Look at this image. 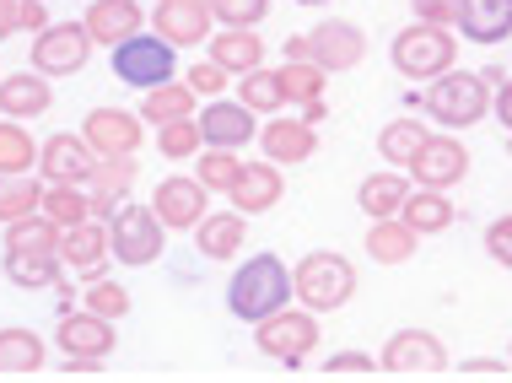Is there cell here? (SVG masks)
Segmentation results:
<instances>
[{
    "instance_id": "83f0119b",
    "label": "cell",
    "mask_w": 512,
    "mask_h": 383,
    "mask_svg": "<svg viewBox=\"0 0 512 383\" xmlns=\"http://www.w3.org/2000/svg\"><path fill=\"white\" fill-rule=\"evenodd\" d=\"M415 232L405 216H383V222L367 227V259H378V265H405V259L415 254Z\"/></svg>"
},
{
    "instance_id": "d6a6232c",
    "label": "cell",
    "mask_w": 512,
    "mask_h": 383,
    "mask_svg": "<svg viewBox=\"0 0 512 383\" xmlns=\"http://www.w3.org/2000/svg\"><path fill=\"white\" fill-rule=\"evenodd\" d=\"M44 211V184L33 173H0V227Z\"/></svg>"
},
{
    "instance_id": "4316f807",
    "label": "cell",
    "mask_w": 512,
    "mask_h": 383,
    "mask_svg": "<svg viewBox=\"0 0 512 383\" xmlns=\"http://www.w3.org/2000/svg\"><path fill=\"white\" fill-rule=\"evenodd\" d=\"M243 238H248V216L243 211H216L195 227V243H200L205 259H232L243 249Z\"/></svg>"
},
{
    "instance_id": "db71d44e",
    "label": "cell",
    "mask_w": 512,
    "mask_h": 383,
    "mask_svg": "<svg viewBox=\"0 0 512 383\" xmlns=\"http://www.w3.org/2000/svg\"><path fill=\"white\" fill-rule=\"evenodd\" d=\"M297 6H324V0H297Z\"/></svg>"
},
{
    "instance_id": "7dc6e473",
    "label": "cell",
    "mask_w": 512,
    "mask_h": 383,
    "mask_svg": "<svg viewBox=\"0 0 512 383\" xmlns=\"http://www.w3.org/2000/svg\"><path fill=\"white\" fill-rule=\"evenodd\" d=\"M459 6H464V0H410L415 17L437 22V27H459Z\"/></svg>"
},
{
    "instance_id": "b9f144b4",
    "label": "cell",
    "mask_w": 512,
    "mask_h": 383,
    "mask_svg": "<svg viewBox=\"0 0 512 383\" xmlns=\"http://www.w3.org/2000/svg\"><path fill=\"white\" fill-rule=\"evenodd\" d=\"M87 308L92 313H103V319H124V313H130V292H124L119 281H92L87 286Z\"/></svg>"
},
{
    "instance_id": "ab89813d",
    "label": "cell",
    "mask_w": 512,
    "mask_h": 383,
    "mask_svg": "<svg viewBox=\"0 0 512 383\" xmlns=\"http://www.w3.org/2000/svg\"><path fill=\"white\" fill-rule=\"evenodd\" d=\"M238 173H243V162H238V152H227V146H205V157H195V179L205 189H216V195H227V189L238 184Z\"/></svg>"
},
{
    "instance_id": "f1b7e54d",
    "label": "cell",
    "mask_w": 512,
    "mask_h": 383,
    "mask_svg": "<svg viewBox=\"0 0 512 383\" xmlns=\"http://www.w3.org/2000/svg\"><path fill=\"white\" fill-rule=\"evenodd\" d=\"M60 222L44 211H33V216H22V222H6V249L11 254H60Z\"/></svg>"
},
{
    "instance_id": "e0dca14e",
    "label": "cell",
    "mask_w": 512,
    "mask_h": 383,
    "mask_svg": "<svg viewBox=\"0 0 512 383\" xmlns=\"http://www.w3.org/2000/svg\"><path fill=\"white\" fill-rule=\"evenodd\" d=\"M200 135H205V146H227V152H243V146L259 135L254 108L216 98L211 108H200Z\"/></svg>"
},
{
    "instance_id": "484cf974",
    "label": "cell",
    "mask_w": 512,
    "mask_h": 383,
    "mask_svg": "<svg viewBox=\"0 0 512 383\" xmlns=\"http://www.w3.org/2000/svg\"><path fill=\"white\" fill-rule=\"evenodd\" d=\"M200 92L189 87V81H162V87H151L146 98H141V119L146 125H173V119H195L200 108H195Z\"/></svg>"
},
{
    "instance_id": "bcb514c9",
    "label": "cell",
    "mask_w": 512,
    "mask_h": 383,
    "mask_svg": "<svg viewBox=\"0 0 512 383\" xmlns=\"http://www.w3.org/2000/svg\"><path fill=\"white\" fill-rule=\"evenodd\" d=\"M486 254L502 270H512V216H496V222L486 227Z\"/></svg>"
},
{
    "instance_id": "2e32d148",
    "label": "cell",
    "mask_w": 512,
    "mask_h": 383,
    "mask_svg": "<svg viewBox=\"0 0 512 383\" xmlns=\"http://www.w3.org/2000/svg\"><path fill=\"white\" fill-rule=\"evenodd\" d=\"M464 173H469V152L453 135H432V141L421 146V157L410 162V179L426 184V189H448V184H459Z\"/></svg>"
},
{
    "instance_id": "9c48e42d",
    "label": "cell",
    "mask_w": 512,
    "mask_h": 383,
    "mask_svg": "<svg viewBox=\"0 0 512 383\" xmlns=\"http://www.w3.org/2000/svg\"><path fill=\"white\" fill-rule=\"evenodd\" d=\"M383 373H394V378H442L448 373V351H442V340L437 335H426V330H399L389 346H383Z\"/></svg>"
},
{
    "instance_id": "277c9868",
    "label": "cell",
    "mask_w": 512,
    "mask_h": 383,
    "mask_svg": "<svg viewBox=\"0 0 512 383\" xmlns=\"http://www.w3.org/2000/svg\"><path fill=\"white\" fill-rule=\"evenodd\" d=\"M108 238H114V259L130 270L141 265H157L162 249H168V222L157 216V205H141V200H124L108 222Z\"/></svg>"
},
{
    "instance_id": "681fc988",
    "label": "cell",
    "mask_w": 512,
    "mask_h": 383,
    "mask_svg": "<svg viewBox=\"0 0 512 383\" xmlns=\"http://www.w3.org/2000/svg\"><path fill=\"white\" fill-rule=\"evenodd\" d=\"M49 0H22V11H17V27H27V33H44L49 27Z\"/></svg>"
},
{
    "instance_id": "8d00e7d4",
    "label": "cell",
    "mask_w": 512,
    "mask_h": 383,
    "mask_svg": "<svg viewBox=\"0 0 512 383\" xmlns=\"http://www.w3.org/2000/svg\"><path fill=\"white\" fill-rule=\"evenodd\" d=\"M238 103H248L254 114H281V103H286V87H281V71H248L238 76Z\"/></svg>"
},
{
    "instance_id": "816d5d0a",
    "label": "cell",
    "mask_w": 512,
    "mask_h": 383,
    "mask_svg": "<svg viewBox=\"0 0 512 383\" xmlns=\"http://www.w3.org/2000/svg\"><path fill=\"white\" fill-rule=\"evenodd\" d=\"M496 119L512 130V81H502V87H496Z\"/></svg>"
},
{
    "instance_id": "ba28073f",
    "label": "cell",
    "mask_w": 512,
    "mask_h": 383,
    "mask_svg": "<svg viewBox=\"0 0 512 383\" xmlns=\"http://www.w3.org/2000/svg\"><path fill=\"white\" fill-rule=\"evenodd\" d=\"M92 54V33L87 22H49L44 33L33 38V71L44 76H76Z\"/></svg>"
},
{
    "instance_id": "5bb4252c",
    "label": "cell",
    "mask_w": 512,
    "mask_h": 383,
    "mask_svg": "<svg viewBox=\"0 0 512 383\" xmlns=\"http://www.w3.org/2000/svg\"><path fill=\"white\" fill-rule=\"evenodd\" d=\"M98 152L87 146V135H49L44 152H38V173L49 184H87L98 173Z\"/></svg>"
},
{
    "instance_id": "30bf717a",
    "label": "cell",
    "mask_w": 512,
    "mask_h": 383,
    "mask_svg": "<svg viewBox=\"0 0 512 383\" xmlns=\"http://www.w3.org/2000/svg\"><path fill=\"white\" fill-rule=\"evenodd\" d=\"M54 346H60V357H87V362H103L114 357L119 335H114V319H103V313H65L60 330H54Z\"/></svg>"
},
{
    "instance_id": "60d3db41",
    "label": "cell",
    "mask_w": 512,
    "mask_h": 383,
    "mask_svg": "<svg viewBox=\"0 0 512 383\" xmlns=\"http://www.w3.org/2000/svg\"><path fill=\"white\" fill-rule=\"evenodd\" d=\"M200 146H205L200 119H173V125H162V130H157V152H162V157H173V162L195 157Z\"/></svg>"
},
{
    "instance_id": "836d02e7",
    "label": "cell",
    "mask_w": 512,
    "mask_h": 383,
    "mask_svg": "<svg viewBox=\"0 0 512 383\" xmlns=\"http://www.w3.org/2000/svg\"><path fill=\"white\" fill-rule=\"evenodd\" d=\"M399 216H405V222L426 238V232L453 227V200L442 195V189H426L421 184V189H410V200H405V211H399Z\"/></svg>"
},
{
    "instance_id": "4fadbf2b",
    "label": "cell",
    "mask_w": 512,
    "mask_h": 383,
    "mask_svg": "<svg viewBox=\"0 0 512 383\" xmlns=\"http://www.w3.org/2000/svg\"><path fill=\"white\" fill-rule=\"evenodd\" d=\"M205 200H211V189L200 179H184V173H173V179H162L151 189V205H157V216L168 222V232H195L205 216Z\"/></svg>"
},
{
    "instance_id": "d590c367",
    "label": "cell",
    "mask_w": 512,
    "mask_h": 383,
    "mask_svg": "<svg viewBox=\"0 0 512 383\" xmlns=\"http://www.w3.org/2000/svg\"><path fill=\"white\" fill-rule=\"evenodd\" d=\"M44 146L22 130V119H0V173H33Z\"/></svg>"
},
{
    "instance_id": "f6af8a7d",
    "label": "cell",
    "mask_w": 512,
    "mask_h": 383,
    "mask_svg": "<svg viewBox=\"0 0 512 383\" xmlns=\"http://www.w3.org/2000/svg\"><path fill=\"white\" fill-rule=\"evenodd\" d=\"M227 76H232V71H221L216 60H195V65L184 71V81L200 92V98H221V92H227Z\"/></svg>"
},
{
    "instance_id": "7402d4cb",
    "label": "cell",
    "mask_w": 512,
    "mask_h": 383,
    "mask_svg": "<svg viewBox=\"0 0 512 383\" xmlns=\"http://www.w3.org/2000/svg\"><path fill=\"white\" fill-rule=\"evenodd\" d=\"M211 60L232 76H248V71L265 65V38H259L254 27H216L211 33Z\"/></svg>"
},
{
    "instance_id": "8992f818",
    "label": "cell",
    "mask_w": 512,
    "mask_h": 383,
    "mask_svg": "<svg viewBox=\"0 0 512 383\" xmlns=\"http://www.w3.org/2000/svg\"><path fill=\"white\" fill-rule=\"evenodd\" d=\"M108 71H114L124 87L151 92V87H162V81H173L178 60H173V44L151 27V33H135V38H124V44L108 49Z\"/></svg>"
},
{
    "instance_id": "603a6c76",
    "label": "cell",
    "mask_w": 512,
    "mask_h": 383,
    "mask_svg": "<svg viewBox=\"0 0 512 383\" xmlns=\"http://www.w3.org/2000/svg\"><path fill=\"white\" fill-rule=\"evenodd\" d=\"M459 33L469 44H502L512 38V0H464L459 6Z\"/></svg>"
},
{
    "instance_id": "44dd1931",
    "label": "cell",
    "mask_w": 512,
    "mask_h": 383,
    "mask_svg": "<svg viewBox=\"0 0 512 383\" xmlns=\"http://www.w3.org/2000/svg\"><path fill=\"white\" fill-rule=\"evenodd\" d=\"M49 76L44 71H11V76H0V114L6 119H38V114H49Z\"/></svg>"
},
{
    "instance_id": "7bdbcfd3",
    "label": "cell",
    "mask_w": 512,
    "mask_h": 383,
    "mask_svg": "<svg viewBox=\"0 0 512 383\" xmlns=\"http://www.w3.org/2000/svg\"><path fill=\"white\" fill-rule=\"evenodd\" d=\"M211 11H216L221 27H259L270 11V0H211Z\"/></svg>"
},
{
    "instance_id": "e575fe53",
    "label": "cell",
    "mask_w": 512,
    "mask_h": 383,
    "mask_svg": "<svg viewBox=\"0 0 512 383\" xmlns=\"http://www.w3.org/2000/svg\"><path fill=\"white\" fill-rule=\"evenodd\" d=\"M60 254H11L6 249V281L22 286V292H38V286H54L60 281Z\"/></svg>"
},
{
    "instance_id": "5b68a950",
    "label": "cell",
    "mask_w": 512,
    "mask_h": 383,
    "mask_svg": "<svg viewBox=\"0 0 512 383\" xmlns=\"http://www.w3.org/2000/svg\"><path fill=\"white\" fill-rule=\"evenodd\" d=\"M292 276H297L302 308H313V313H335V308H345L356 297V265L345 254H335V249L308 254Z\"/></svg>"
},
{
    "instance_id": "ffe728a7",
    "label": "cell",
    "mask_w": 512,
    "mask_h": 383,
    "mask_svg": "<svg viewBox=\"0 0 512 383\" xmlns=\"http://www.w3.org/2000/svg\"><path fill=\"white\" fill-rule=\"evenodd\" d=\"M81 22H87L92 44H103V49L124 44V38H135L146 27V17H141V6H135V0H92Z\"/></svg>"
},
{
    "instance_id": "9a60e30c",
    "label": "cell",
    "mask_w": 512,
    "mask_h": 383,
    "mask_svg": "<svg viewBox=\"0 0 512 383\" xmlns=\"http://www.w3.org/2000/svg\"><path fill=\"white\" fill-rule=\"evenodd\" d=\"M308 49H313V60L324 65V71H356V65L367 60V33L356 22H318L313 33H308Z\"/></svg>"
},
{
    "instance_id": "f5cc1de1",
    "label": "cell",
    "mask_w": 512,
    "mask_h": 383,
    "mask_svg": "<svg viewBox=\"0 0 512 383\" xmlns=\"http://www.w3.org/2000/svg\"><path fill=\"white\" fill-rule=\"evenodd\" d=\"M286 54H292V60H313V49H308V33H302V38H292V44H286Z\"/></svg>"
},
{
    "instance_id": "ee69618b",
    "label": "cell",
    "mask_w": 512,
    "mask_h": 383,
    "mask_svg": "<svg viewBox=\"0 0 512 383\" xmlns=\"http://www.w3.org/2000/svg\"><path fill=\"white\" fill-rule=\"evenodd\" d=\"M383 373L378 357H367V351H335V357H324V378H372Z\"/></svg>"
},
{
    "instance_id": "52a82bcc",
    "label": "cell",
    "mask_w": 512,
    "mask_h": 383,
    "mask_svg": "<svg viewBox=\"0 0 512 383\" xmlns=\"http://www.w3.org/2000/svg\"><path fill=\"white\" fill-rule=\"evenodd\" d=\"M259 351L265 357H275L281 367H302L313 357V346H318V313L313 308H281V313H270V319H259Z\"/></svg>"
},
{
    "instance_id": "d4e9b609",
    "label": "cell",
    "mask_w": 512,
    "mask_h": 383,
    "mask_svg": "<svg viewBox=\"0 0 512 383\" xmlns=\"http://www.w3.org/2000/svg\"><path fill=\"white\" fill-rule=\"evenodd\" d=\"M405 200H410V179L399 168L389 173H367L362 189H356V205L372 216V222H383V216H399L405 211Z\"/></svg>"
},
{
    "instance_id": "3957f363",
    "label": "cell",
    "mask_w": 512,
    "mask_h": 383,
    "mask_svg": "<svg viewBox=\"0 0 512 383\" xmlns=\"http://www.w3.org/2000/svg\"><path fill=\"white\" fill-rule=\"evenodd\" d=\"M426 114H432L437 125H448V130H469V125H480V119L491 114V81H486V76H475V71H459V65H453L448 76L426 81Z\"/></svg>"
},
{
    "instance_id": "7a4b0ae2",
    "label": "cell",
    "mask_w": 512,
    "mask_h": 383,
    "mask_svg": "<svg viewBox=\"0 0 512 383\" xmlns=\"http://www.w3.org/2000/svg\"><path fill=\"white\" fill-rule=\"evenodd\" d=\"M389 60L405 81H437L459 65V38L437 22H421V27H399L394 44H389Z\"/></svg>"
},
{
    "instance_id": "f907efd6",
    "label": "cell",
    "mask_w": 512,
    "mask_h": 383,
    "mask_svg": "<svg viewBox=\"0 0 512 383\" xmlns=\"http://www.w3.org/2000/svg\"><path fill=\"white\" fill-rule=\"evenodd\" d=\"M17 11H22V0H0V38L17 33Z\"/></svg>"
},
{
    "instance_id": "f35d334b",
    "label": "cell",
    "mask_w": 512,
    "mask_h": 383,
    "mask_svg": "<svg viewBox=\"0 0 512 383\" xmlns=\"http://www.w3.org/2000/svg\"><path fill=\"white\" fill-rule=\"evenodd\" d=\"M44 216H54L60 227L92 222V195H81V184H49L44 189Z\"/></svg>"
},
{
    "instance_id": "1f68e13d",
    "label": "cell",
    "mask_w": 512,
    "mask_h": 383,
    "mask_svg": "<svg viewBox=\"0 0 512 383\" xmlns=\"http://www.w3.org/2000/svg\"><path fill=\"white\" fill-rule=\"evenodd\" d=\"M426 141H432V130H426L421 119H394V125H383V135H378V157H389V168H410Z\"/></svg>"
},
{
    "instance_id": "d6986e66",
    "label": "cell",
    "mask_w": 512,
    "mask_h": 383,
    "mask_svg": "<svg viewBox=\"0 0 512 383\" xmlns=\"http://www.w3.org/2000/svg\"><path fill=\"white\" fill-rule=\"evenodd\" d=\"M259 146H265V157L270 162H281V168H297V162H308L313 152H318V135H313V125L308 119H281L275 114L265 130H259Z\"/></svg>"
},
{
    "instance_id": "8fae6325",
    "label": "cell",
    "mask_w": 512,
    "mask_h": 383,
    "mask_svg": "<svg viewBox=\"0 0 512 383\" xmlns=\"http://www.w3.org/2000/svg\"><path fill=\"white\" fill-rule=\"evenodd\" d=\"M151 27H157L173 49H195L216 33V11H211V0H157Z\"/></svg>"
},
{
    "instance_id": "6da1fadb",
    "label": "cell",
    "mask_w": 512,
    "mask_h": 383,
    "mask_svg": "<svg viewBox=\"0 0 512 383\" xmlns=\"http://www.w3.org/2000/svg\"><path fill=\"white\" fill-rule=\"evenodd\" d=\"M297 297V276L292 265H281L275 254H254L238 265V276L227 281V308L238 313L243 324H259L270 313H281Z\"/></svg>"
},
{
    "instance_id": "7c38bea8",
    "label": "cell",
    "mask_w": 512,
    "mask_h": 383,
    "mask_svg": "<svg viewBox=\"0 0 512 383\" xmlns=\"http://www.w3.org/2000/svg\"><path fill=\"white\" fill-rule=\"evenodd\" d=\"M141 108H92L87 125H81V135H87V146L98 157H135L141 152Z\"/></svg>"
},
{
    "instance_id": "f546056e",
    "label": "cell",
    "mask_w": 512,
    "mask_h": 383,
    "mask_svg": "<svg viewBox=\"0 0 512 383\" xmlns=\"http://www.w3.org/2000/svg\"><path fill=\"white\" fill-rule=\"evenodd\" d=\"M44 367V340H38L33 330H0V378H27Z\"/></svg>"
},
{
    "instance_id": "74e56055",
    "label": "cell",
    "mask_w": 512,
    "mask_h": 383,
    "mask_svg": "<svg viewBox=\"0 0 512 383\" xmlns=\"http://www.w3.org/2000/svg\"><path fill=\"white\" fill-rule=\"evenodd\" d=\"M324 65L318 60H292V65H281V87H286V103H297V108H308L324 98Z\"/></svg>"
},
{
    "instance_id": "ac0fdd59",
    "label": "cell",
    "mask_w": 512,
    "mask_h": 383,
    "mask_svg": "<svg viewBox=\"0 0 512 383\" xmlns=\"http://www.w3.org/2000/svg\"><path fill=\"white\" fill-rule=\"evenodd\" d=\"M281 195H286V184H281V162H243L238 184L227 189L232 211H243V216L270 211V205L281 200Z\"/></svg>"
},
{
    "instance_id": "c3c4849f",
    "label": "cell",
    "mask_w": 512,
    "mask_h": 383,
    "mask_svg": "<svg viewBox=\"0 0 512 383\" xmlns=\"http://www.w3.org/2000/svg\"><path fill=\"white\" fill-rule=\"evenodd\" d=\"M453 378H507V362H491V357H469L453 367Z\"/></svg>"
},
{
    "instance_id": "4dcf8cb0",
    "label": "cell",
    "mask_w": 512,
    "mask_h": 383,
    "mask_svg": "<svg viewBox=\"0 0 512 383\" xmlns=\"http://www.w3.org/2000/svg\"><path fill=\"white\" fill-rule=\"evenodd\" d=\"M135 179V157H103L98 162V173H92V216H108V211H119L124 205V189H130Z\"/></svg>"
},
{
    "instance_id": "cb8c5ba5",
    "label": "cell",
    "mask_w": 512,
    "mask_h": 383,
    "mask_svg": "<svg viewBox=\"0 0 512 383\" xmlns=\"http://www.w3.org/2000/svg\"><path fill=\"white\" fill-rule=\"evenodd\" d=\"M114 254V238H108V227L98 222H76V227H65V238H60V259L71 270H87V276H98V265Z\"/></svg>"
}]
</instances>
